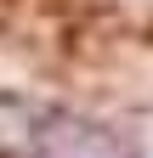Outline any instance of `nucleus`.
Wrapping results in <instances>:
<instances>
[{
  "label": "nucleus",
  "mask_w": 153,
  "mask_h": 158,
  "mask_svg": "<svg viewBox=\"0 0 153 158\" xmlns=\"http://www.w3.org/2000/svg\"><path fill=\"white\" fill-rule=\"evenodd\" d=\"M0 158H136L97 118L34 96H0Z\"/></svg>",
  "instance_id": "obj_1"
}]
</instances>
